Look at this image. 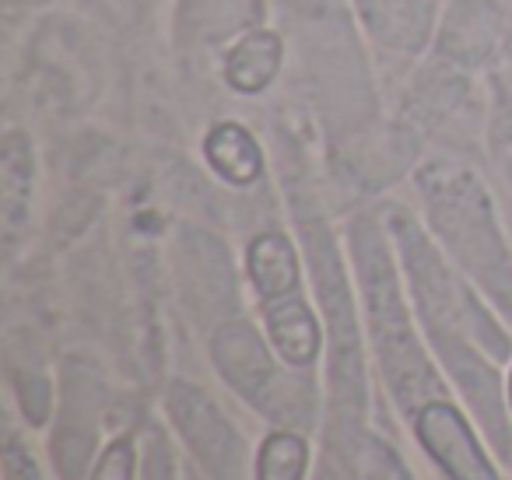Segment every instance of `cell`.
<instances>
[{
    "mask_svg": "<svg viewBox=\"0 0 512 480\" xmlns=\"http://www.w3.org/2000/svg\"><path fill=\"white\" fill-rule=\"evenodd\" d=\"M414 431L449 480H498L477 435L453 403H425L414 414Z\"/></svg>",
    "mask_w": 512,
    "mask_h": 480,
    "instance_id": "cell-5",
    "label": "cell"
},
{
    "mask_svg": "<svg viewBox=\"0 0 512 480\" xmlns=\"http://www.w3.org/2000/svg\"><path fill=\"white\" fill-rule=\"evenodd\" d=\"M204 155L211 162V169L232 186H249L260 176V148L239 123L214 127L204 141Z\"/></svg>",
    "mask_w": 512,
    "mask_h": 480,
    "instance_id": "cell-9",
    "label": "cell"
},
{
    "mask_svg": "<svg viewBox=\"0 0 512 480\" xmlns=\"http://www.w3.org/2000/svg\"><path fill=\"white\" fill-rule=\"evenodd\" d=\"M358 260H362L365 291H369V312H372V330L379 340V354H383L386 375L397 393L404 410H421L425 396L439 389L432 379L425 358H421L418 344H414L411 330L404 323V309L397 302V288H393L390 263H386L383 246L376 235H358Z\"/></svg>",
    "mask_w": 512,
    "mask_h": 480,
    "instance_id": "cell-2",
    "label": "cell"
},
{
    "mask_svg": "<svg viewBox=\"0 0 512 480\" xmlns=\"http://www.w3.org/2000/svg\"><path fill=\"white\" fill-rule=\"evenodd\" d=\"M137 473V452H134V438L123 435L102 452V459L95 463L92 480H134Z\"/></svg>",
    "mask_w": 512,
    "mask_h": 480,
    "instance_id": "cell-13",
    "label": "cell"
},
{
    "mask_svg": "<svg viewBox=\"0 0 512 480\" xmlns=\"http://www.w3.org/2000/svg\"><path fill=\"white\" fill-rule=\"evenodd\" d=\"M309 466V445L292 431H274L256 452V480H302Z\"/></svg>",
    "mask_w": 512,
    "mask_h": 480,
    "instance_id": "cell-10",
    "label": "cell"
},
{
    "mask_svg": "<svg viewBox=\"0 0 512 480\" xmlns=\"http://www.w3.org/2000/svg\"><path fill=\"white\" fill-rule=\"evenodd\" d=\"M278 71V43L271 36H253L235 50L228 64V81L239 92H260Z\"/></svg>",
    "mask_w": 512,
    "mask_h": 480,
    "instance_id": "cell-11",
    "label": "cell"
},
{
    "mask_svg": "<svg viewBox=\"0 0 512 480\" xmlns=\"http://www.w3.org/2000/svg\"><path fill=\"white\" fill-rule=\"evenodd\" d=\"M358 473H362V480H411V473L404 470L397 452H393L390 445L379 442V438H369V435L362 438Z\"/></svg>",
    "mask_w": 512,
    "mask_h": 480,
    "instance_id": "cell-12",
    "label": "cell"
},
{
    "mask_svg": "<svg viewBox=\"0 0 512 480\" xmlns=\"http://www.w3.org/2000/svg\"><path fill=\"white\" fill-rule=\"evenodd\" d=\"M214 358L218 368L225 372V379L239 389L246 400H256L267 407V389L274 386V368L264 354V344L256 340V333L249 326H228L214 340Z\"/></svg>",
    "mask_w": 512,
    "mask_h": 480,
    "instance_id": "cell-6",
    "label": "cell"
},
{
    "mask_svg": "<svg viewBox=\"0 0 512 480\" xmlns=\"http://www.w3.org/2000/svg\"><path fill=\"white\" fill-rule=\"evenodd\" d=\"M400 249H404L407 267H411L414 288H418V302L425 305L428 330H432V337L439 340L446 361L453 365V372H456V379H460L467 400L474 403V410L481 414V421H484V428H488L491 442H495L498 456H509L512 435H509V424H505V417H502L498 382H495V375L481 365V361L470 358L467 347H463L460 337H456V319H453V312H449L446 277H442L439 260H435V253L428 249V242L421 239L411 225H404V232H400Z\"/></svg>",
    "mask_w": 512,
    "mask_h": 480,
    "instance_id": "cell-1",
    "label": "cell"
},
{
    "mask_svg": "<svg viewBox=\"0 0 512 480\" xmlns=\"http://www.w3.org/2000/svg\"><path fill=\"white\" fill-rule=\"evenodd\" d=\"M249 277L260 295V302L299 295V260L285 235H260L249 246Z\"/></svg>",
    "mask_w": 512,
    "mask_h": 480,
    "instance_id": "cell-8",
    "label": "cell"
},
{
    "mask_svg": "<svg viewBox=\"0 0 512 480\" xmlns=\"http://www.w3.org/2000/svg\"><path fill=\"white\" fill-rule=\"evenodd\" d=\"M144 480H172V456L162 445V438L151 435L148 442V463H144Z\"/></svg>",
    "mask_w": 512,
    "mask_h": 480,
    "instance_id": "cell-14",
    "label": "cell"
},
{
    "mask_svg": "<svg viewBox=\"0 0 512 480\" xmlns=\"http://www.w3.org/2000/svg\"><path fill=\"white\" fill-rule=\"evenodd\" d=\"M432 214L435 225L442 228L453 249L460 253V260L467 263L474 274H481V281L495 291L502 302L512 305V267L509 253H502L495 239V228L488 221L481 197H474L470 190H435L432 193Z\"/></svg>",
    "mask_w": 512,
    "mask_h": 480,
    "instance_id": "cell-3",
    "label": "cell"
},
{
    "mask_svg": "<svg viewBox=\"0 0 512 480\" xmlns=\"http://www.w3.org/2000/svg\"><path fill=\"white\" fill-rule=\"evenodd\" d=\"M267 330H271L274 347L288 365H309L320 351V330L309 312V305L299 295L278 298V302H264Z\"/></svg>",
    "mask_w": 512,
    "mask_h": 480,
    "instance_id": "cell-7",
    "label": "cell"
},
{
    "mask_svg": "<svg viewBox=\"0 0 512 480\" xmlns=\"http://www.w3.org/2000/svg\"><path fill=\"white\" fill-rule=\"evenodd\" d=\"M509 407H512V375H509Z\"/></svg>",
    "mask_w": 512,
    "mask_h": 480,
    "instance_id": "cell-15",
    "label": "cell"
},
{
    "mask_svg": "<svg viewBox=\"0 0 512 480\" xmlns=\"http://www.w3.org/2000/svg\"><path fill=\"white\" fill-rule=\"evenodd\" d=\"M169 414L179 435L186 438L190 452L214 473L218 480H239L242 473V442L221 410L207 400L200 389L176 382L169 389Z\"/></svg>",
    "mask_w": 512,
    "mask_h": 480,
    "instance_id": "cell-4",
    "label": "cell"
}]
</instances>
